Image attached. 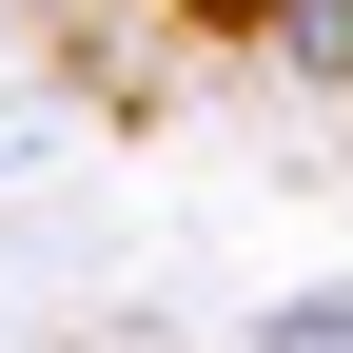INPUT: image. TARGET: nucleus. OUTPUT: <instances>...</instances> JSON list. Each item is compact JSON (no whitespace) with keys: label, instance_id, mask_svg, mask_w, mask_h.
Returning a JSON list of instances; mask_svg holds the SVG:
<instances>
[{"label":"nucleus","instance_id":"nucleus-1","mask_svg":"<svg viewBox=\"0 0 353 353\" xmlns=\"http://www.w3.org/2000/svg\"><path fill=\"white\" fill-rule=\"evenodd\" d=\"M255 39H275V79H334L353 99V0H255Z\"/></svg>","mask_w":353,"mask_h":353},{"label":"nucleus","instance_id":"nucleus-2","mask_svg":"<svg viewBox=\"0 0 353 353\" xmlns=\"http://www.w3.org/2000/svg\"><path fill=\"white\" fill-rule=\"evenodd\" d=\"M255 353H353V294H275V334Z\"/></svg>","mask_w":353,"mask_h":353},{"label":"nucleus","instance_id":"nucleus-3","mask_svg":"<svg viewBox=\"0 0 353 353\" xmlns=\"http://www.w3.org/2000/svg\"><path fill=\"white\" fill-rule=\"evenodd\" d=\"M176 20H255V0H176Z\"/></svg>","mask_w":353,"mask_h":353}]
</instances>
